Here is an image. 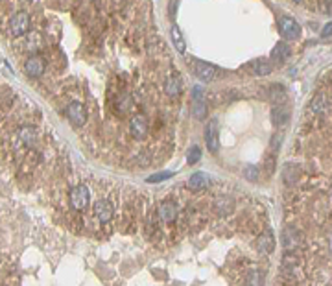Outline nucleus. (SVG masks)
I'll return each mask as SVG.
<instances>
[{"mask_svg": "<svg viewBox=\"0 0 332 286\" xmlns=\"http://www.w3.org/2000/svg\"><path fill=\"white\" fill-rule=\"evenodd\" d=\"M243 177L247 181H257L259 179V168L257 166H245L243 168Z\"/></svg>", "mask_w": 332, "mask_h": 286, "instance_id": "obj_26", "label": "nucleus"}, {"mask_svg": "<svg viewBox=\"0 0 332 286\" xmlns=\"http://www.w3.org/2000/svg\"><path fill=\"white\" fill-rule=\"evenodd\" d=\"M30 30V15L26 11H19L10 19V32L15 35V37H21Z\"/></svg>", "mask_w": 332, "mask_h": 286, "instance_id": "obj_2", "label": "nucleus"}, {"mask_svg": "<svg viewBox=\"0 0 332 286\" xmlns=\"http://www.w3.org/2000/svg\"><path fill=\"white\" fill-rule=\"evenodd\" d=\"M35 138H37V131H35V127H32V126L21 127V131H19V140H21L22 144L32 146V144L35 142Z\"/></svg>", "mask_w": 332, "mask_h": 286, "instance_id": "obj_21", "label": "nucleus"}, {"mask_svg": "<svg viewBox=\"0 0 332 286\" xmlns=\"http://www.w3.org/2000/svg\"><path fill=\"white\" fill-rule=\"evenodd\" d=\"M328 35H332V22H328L321 32V37H328Z\"/></svg>", "mask_w": 332, "mask_h": 286, "instance_id": "obj_30", "label": "nucleus"}, {"mask_svg": "<svg viewBox=\"0 0 332 286\" xmlns=\"http://www.w3.org/2000/svg\"><path fill=\"white\" fill-rule=\"evenodd\" d=\"M257 246L262 253H273V249H275V237H273V233L270 231H264L257 238Z\"/></svg>", "mask_w": 332, "mask_h": 286, "instance_id": "obj_14", "label": "nucleus"}, {"mask_svg": "<svg viewBox=\"0 0 332 286\" xmlns=\"http://www.w3.org/2000/svg\"><path fill=\"white\" fill-rule=\"evenodd\" d=\"M326 107H328V104H326L325 94H315L314 98L310 100V104H308V111H312V113H315V115H319V113H325Z\"/></svg>", "mask_w": 332, "mask_h": 286, "instance_id": "obj_18", "label": "nucleus"}, {"mask_svg": "<svg viewBox=\"0 0 332 286\" xmlns=\"http://www.w3.org/2000/svg\"><path fill=\"white\" fill-rule=\"evenodd\" d=\"M282 244H284V249L286 251H293V249L299 248L301 244V233L293 227H286L284 233H282Z\"/></svg>", "mask_w": 332, "mask_h": 286, "instance_id": "obj_11", "label": "nucleus"}, {"mask_svg": "<svg viewBox=\"0 0 332 286\" xmlns=\"http://www.w3.org/2000/svg\"><path fill=\"white\" fill-rule=\"evenodd\" d=\"M251 68H253V74H257V76H268L273 70V65L268 59H255L251 61Z\"/></svg>", "mask_w": 332, "mask_h": 286, "instance_id": "obj_19", "label": "nucleus"}, {"mask_svg": "<svg viewBox=\"0 0 332 286\" xmlns=\"http://www.w3.org/2000/svg\"><path fill=\"white\" fill-rule=\"evenodd\" d=\"M245 284L247 286H264V277L259 270H251L245 277Z\"/></svg>", "mask_w": 332, "mask_h": 286, "instance_id": "obj_24", "label": "nucleus"}, {"mask_svg": "<svg viewBox=\"0 0 332 286\" xmlns=\"http://www.w3.org/2000/svg\"><path fill=\"white\" fill-rule=\"evenodd\" d=\"M176 10H177V0H172L170 2V15L176 17Z\"/></svg>", "mask_w": 332, "mask_h": 286, "instance_id": "obj_31", "label": "nucleus"}, {"mask_svg": "<svg viewBox=\"0 0 332 286\" xmlns=\"http://www.w3.org/2000/svg\"><path fill=\"white\" fill-rule=\"evenodd\" d=\"M209 183L210 181L205 172H196L188 179V187L192 188V190H205V188L209 187Z\"/></svg>", "mask_w": 332, "mask_h": 286, "instance_id": "obj_16", "label": "nucleus"}, {"mask_svg": "<svg viewBox=\"0 0 332 286\" xmlns=\"http://www.w3.org/2000/svg\"><path fill=\"white\" fill-rule=\"evenodd\" d=\"M129 107H131V100H129V96H127V94L120 96V98H118V102H116V109L122 111V113H126Z\"/></svg>", "mask_w": 332, "mask_h": 286, "instance_id": "obj_27", "label": "nucleus"}, {"mask_svg": "<svg viewBox=\"0 0 332 286\" xmlns=\"http://www.w3.org/2000/svg\"><path fill=\"white\" fill-rule=\"evenodd\" d=\"M172 43H174V46H176L177 52L185 54V50H187V43H185V37H183L181 30H179L177 26H172Z\"/></svg>", "mask_w": 332, "mask_h": 286, "instance_id": "obj_23", "label": "nucleus"}, {"mask_svg": "<svg viewBox=\"0 0 332 286\" xmlns=\"http://www.w3.org/2000/svg\"><path fill=\"white\" fill-rule=\"evenodd\" d=\"M299 174H301L299 166H297V165H292V163H288V165L284 166L282 181L286 183V185H290V187H293V185H295V183L299 181Z\"/></svg>", "mask_w": 332, "mask_h": 286, "instance_id": "obj_17", "label": "nucleus"}, {"mask_svg": "<svg viewBox=\"0 0 332 286\" xmlns=\"http://www.w3.org/2000/svg\"><path fill=\"white\" fill-rule=\"evenodd\" d=\"M157 218L164 224H172L177 218V205L174 201H162L157 207Z\"/></svg>", "mask_w": 332, "mask_h": 286, "instance_id": "obj_9", "label": "nucleus"}, {"mask_svg": "<svg viewBox=\"0 0 332 286\" xmlns=\"http://www.w3.org/2000/svg\"><path fill=\"white\" fill-rule=\"evenodd\" d=\"M166 94L168 96H172V98H176V96H179L183 91V78L177 74V72H172L170 76L166 78Z\"/></svg>", "mask_w": 332, "mask_h": 286, "instance_id": "obj_13", "label": "nucleus"}, {"mask_svg": "<svg viewBox=\"0 0 332 286\" xmlns=\"http://www.w3.org/2000/svg\"><path fill=\"white\" fill-rule=\"evenodd\" d=\"M293 2H303V0H293Z\"/></svg>", "mask_w": 332, "mask_h": 286, "instance_id": "obj_32", "label": "nucleus"}, {"mask_svg": "<svg viewBox=\"0 0 332 286\" xmlns=\"http://www.w3.org/2000/svg\"><path fill=\"white\" fill-rule=\"evenodd\" d=\"M66 116H68V120L76 127L85 126V122H87V111H85V107H83L79 102L68 104V107H66Z\"/></svg>", "mask_w": 332, "mask_h": 286, "instance_id": "obj_3", "label": "nucleus"}, {"mask_svg": "<svg viewBox=\"0 0 332 286\" xmlns=\"http://www.w3.org/2000/svg\"><path fill=\"white\" fill-rule=\"evenodd\" d=\"M199 159H201V150H199L198 146H192V148L188 150V154H187L188 165H196Z\"/></svg>", "mask_w": 332, "mask_h": 286, "instance_id": "obj_25", "label": "nucleus"}, {"mask_svg": "<svg viewBox=\"0 0 332 286\" xmlns=\"http://www.w3.org/2000/svg\"><path fill=\"white\" fill-rule=\"evenodd\" d=\"M282 140V133H277V135H273V138H271V146H273V150H279V142Z\"/></svg>", "mask_w": 332, "mask_h": 286, "instance_id": "obj_29", "label": "nucleus"}, {"mask_svg": "<svg viewBox=\"0 0 332 286\" xmlns=\"http://www.w3.org/2000/svg\"><path fill=\"white\" fill-rule=\"evenodd\" d=\"M192 115H194V118H198V120H203L205 116H207V104H205L203 93H201V89H199V87L194 89Z\"/></svg>", "mask_w": 332, "mask_h": 286, "instance_id": "obj_12", "label": "nucleus"}, {"mask_svg": "<svg viewBox=\"0 0 332 286\" xmlns=\"http://www.w3.org/2000/svg\"><path fill=\"white\" fill-rule=\"evenodd\" d=\"M192 70L194 74L199 78V80H203V82H210V80H214L216 76V68L210 63H205V61H192Z\"/></svg>", "mask_w": 332, "mask_h": 286, "instance_id": "obj_8", "label": "nucleus"}, {"mask_svg": "<svg viewBox=\"0 0 332 286\" xmlns=\"http://www.w3.org/2000/svg\"><path fill=\"white\" fill-rule=\"evenodd\" d=\"M172 176H174L172 172H159V174H155V176H149L146 181L148 183H160V181H164V179H170Z\"/></svg>", "mask_w": 332, "mask_h": 286, "instance_id": "obj_28", "label": "nucleus"}, {"mask_svg": "<svg viewBox=\"0 0 332 286\" xmlns=\"http://www.w3.org/2000/svg\"><path fill=\"white\" fill-rule=\"evenodd\" d=\"M148 120H146V116L142 115H135L131 116V120H129V133H131L135 138H144L148 135Z\"/></svg>", "mask_w": 332, "mask_h": 286, "instance_id": "obj_5", "label": "nucleus"}, {"mask_svg": "<svg viewBox=\"0 0 332 286\" xmlns=\"http://www.w3.org/2000/svg\"><path fill=\"white\" fill-rule=\"evenodd\" d=\"M290 54H292V50H290V46L284 43H277L275 48L271 50V59L279 61V63H282V61H286L288 57H290Z\"/></svg>", "mask_w": 332, "mask_h": 286, "instance_id": "obj_20", "label": "nucleus"}, {"mask_svg": "<svg viewBox=\"0 0 332 286\" xmlns=\"http://www.w3.org/2000/svg\"><path fill=\"white\" fill-rule=\"evenodd\" d=\"M290 118V111L284 107V105H275L273 109H271V122H273V126H284Z\"/></svg>", "mask_w": 332, "mask_h": 286, "instance_id": "obj_15", "label": "nucleus"}, {"mask_svg": "<svg viewBox=\"0 0 332 286\" xmlns=\"http://www.w3.org/2000/svg\"><path fill=\"white\" fill-rule=\"evenodd\" d=\"M279 24H281V33L286 39H290V41L299 39V35H301V26L295 22V19H292V17H282Z\"/></svg>", "mask_w": 332, "mask_h": 286, "instance_id": "obj_6", "label": "nucleus"}, {"mask_svg": "<svg viewBox=\"0 0 332 286\" xmlns=\"http://www.w3.org/2000/svg\"><path fill=\"white\" fill-rule=\"evenodd\" d=\"M68 199H70V205L74 209L83 210V209H87L89 203H91V192H89V188L85 187V185H77V187H74L70 190Z\"/></svg>", "mask_w": 332, "mask_h": 286, "instance_id": "obj_1", "label": "nucleus"}, {"mask_svg": "<svg viewBox=\"0 0 332 286\" xmlns=\"http://www.w3.org/2000/svg\"><path fill=\"white\" fill-rule=\"evenodd\" d=\"M24 70H26L28 76L39 78V76H43V72L46 70V63H44L43 57L32 55V57H28L26 63H24Z\"/></svg>", "mask_w": 332, "mask_h": 286, "instance_id": "obj_7", "label": "nucleus"}, {"mask_svg": "<svg viewBox=\"0 0 332 286\" xmlns=\"http://www.w3.org/2000/svg\"><path fill=\"white\" fill-rule=\"evenodd\" d=\"M214 209H216V212H218L220 216H227V214H231V212H232L234 205H232V199H229V198H220V199H216Z\"/></svg>", "mask_w": 332, "mask_h": 286, "instance_id": "obj_22", "label": "nucleus"}, {"mask_svg": "<svg viewBox=\"0 0 332 286\" xmlns=\"http://www.w3.org/2000/svg\"><path fill=\"white\" fill-rule=\"evenodd\" d=\"M205 144H207L209 152H212V154H216L220 150V133H218V127H216L214 122L209 124L207 129H205Z\"/></svg>", "mask_w": 332, "mask_h": 286, "instance_id": "obj_10", "label": "nucleus"}, {"mask_svg": "<svg viewBox=\"0 0 332 286\" xmlns=\"http://www.w3.org/2000/svg\"><path fill=\"white\" fill-rule=\"evenodd\" d=\"M94 216L98 218L102 224H107V222L113 220V216H115V207L111 201L107 199H100L94 203Z\"/></svg>", "mask_w": 332, "mask_h": 286, "instance_id": "obj_4", "label": "nucleus"}]
</instances>
